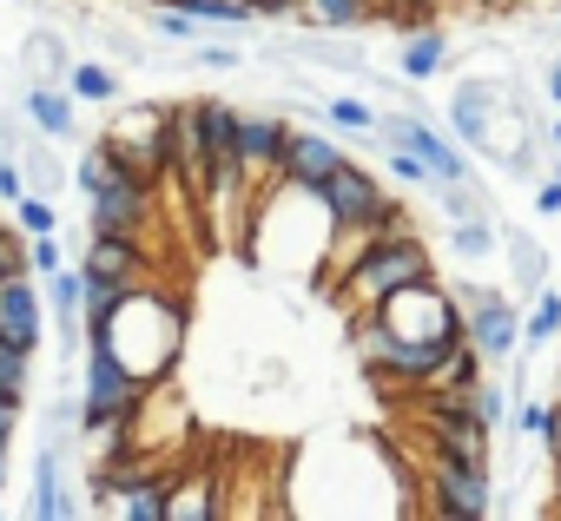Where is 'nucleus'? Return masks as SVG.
<instances>
[{"label":"nucleus","instance_id":"1","mask_svg":"<svg viewBox=\"0 0 561 521\" xmlns=\"http://www.w3.org/2000/svg\"><path fill=\"white\" fill-rule=\"evenodd\" d=\"M430 278H436V265H430V238L423 231L416 238H377L331 298H337V311L357 317V311H377L383 298H397L410 285H430Z\"/></svg>","mask_w":561,"mask_h":521},{"label":"nucleus","instance_id":"2","mask_svg":"<svg viewBox=\"0 0 561 521\" xmlns=\"http://www.w3.org/2000/svg\"><path fill=\"white\" fill-rule=\"evenodd\" d=\"M449 291H456V304H462V317H469V344H476L489 363L522 357V311H515L502 291H489V285H462V278H449Z\"/></svg>","mask_w":561,"mask_h":521},{"label":"nucleus","instance_id":"3","mask_svg":"<svg viewBox=\"0 0 561 521\" xmlns=\"http://www.w3.org/2000/svg\"><path fill=\"white\" fill-rule=\"evenodd\" d=\"M377 139L383 146H403V152H416L430 172H436V185H456V178H469V152L456 146V139H443L423 113H377Z\"/></svg>","mask_w":561,"mask_h":521},{"label":"nucleus","instance_id":"4","mask_svg":"<svg viewBox=\"0 0 561 521\" xmlns=\"http://www.w3.org/2000/svg\"><path fill=\"white\" fill-rule=\"evenodd\" d=\"M430 514H443V521H489V514H495V482H489V468L430 455Z\"/></svg>","mask_w":561,"mask_h":521},{"label":"nucleus","instance_id":"5","mask_svg":"<svg viewBox=\"0 0 561 521\" xmlns=\"http://www.w3.org/2000/svg\"><path fill=\"white\" fill-rule=\"evenodd\" d=\"M318 205H324V218L331 224H377L383 211H390V192H383V178L370 172V165H337L324 185H318Z\"/></svg>","mask_w":561,"mask_h":521},{"label":"nucleus","instance_id":"6","mask_svg":"<svg viewBox=\"0 0 561 521\" xmlns=\"http://www.w3.org/2000/svg\"><path fill=\"white\" fill-rule=\"evenodd\" d=\"M87 205H93V231H113V238H139L146 244V231H152V185H139V178H126L113 165V178Z\"/></svg>","mask_w":561,"mask_h":521},{"label":"nucleus","instance_id":"7","mask_svg":"<svg viewBox=\"0 0 561 521\" xmlns=\"http://www.w3.org/2000/svg\"><path fill=\"white\" fill-rule=\"evenodd\" d=\"M285 139H291V119L285 113H238V159H244V178L251 192L277 185V159H285Z\"/></svg>","mask_w":561,"mask_h":521},{"label":"nucleus","instance_id":"8","mask_svg":"<svg viewBox=\"0 0 561 521\" xmlns=\"http://www.w3.org/2000/svg\"><path fill=\"white\" fill-rule=\"evenodd\" d=\"M337 165H344V146H337L331 132H318V126H291L285 159H277V178H285V185H305V192H318Z\"/></svg>","mask_w":561,"mask_h":521},{"label":"nucleus","instance_id":"9","mask_svg":"<svg viewBox=\"0 0 561 521\" xmlns=\"http://www.w3.org/2000/svg\"><path fill=\"white\" fill-rule=\"evenodd\" d=\"M80 278L87 285H146V244L139 238L93 231L87 251H80Z\"/></svg>","mask_w":561,"mask_h":521},{"label":"nucleus","instance_id":"10","mask_svg":"<svg viewBox=\"0 0 561 521\" xmlns=\"http://www.w3.org/2000/svg\"><path fill=\"white\" fill-rule=\"evenodd\" d=\"M0 337H8V344H21L27 357L47 344V311H41L34 271H21V278H8V285H0Z\"/></svg>","mask_w":561,"mask_h":521},{"label":"nucleus","instance_id":"11","mask_svg":"<svg viewBox=\"0 0 561 521\" xmlns=\"http://www.w3.org/2000/svg\"><path fill=\"white\" fill-rule=\"evenodd\" d=\"M34 514H41V521L80 514V501H73V488H67V442H54V436H47V449L34 455Z\"/></svg>","mask_w":561,"mask_h":521},{"label":"nucleus","instance_id":"12","mask_svg":"<svg viewBox=\"0 0 561 521\" xmlns=\"http://www.w3.org/2000/svg\"><path fill=\"white\" fill-rule=\"evenodd\" d=\"M21 106H27V119H34L41 139H73V132H80V100H73L67 86L34 80V86L21 93Z\"/></svg>","mask_w":561,"mask_h":521},{"label":"nucleus","instance_id":"13","mask_svg":"<svg viewBox=\"0 0 561 521\" xmlns=\"http://www.w3.org/2000/svg\"><path fill=\"white\" fill-rule=\"evenodd\" d=\"M80 291H87V278H80V265H73V271L60 265V271H54V291H47V298H54V337H60V350H80V344H87V317H80Z\"/></svg>","mask_w":561,"mask_h":521},{"label":"nucleus","instance_id":"14","mask_svg":"<svg viewBox=\"0 0 561 521\" xmlns=\"http://www.w3.org/2000/svg\"><path fill=\"white\" fill-rule=\"evenodd\" d=\"M298 21L311 34H364L377 21L370 0H298Z\"/></svg>","mask_w":561,"mask_h":521},{"label":"nucleus","instance_id":"15","mask_svg":"<svg viewBox=\"0 0 561 521\" xmlns=\"http://www.w3.org/2000/svg\"><path fill=\"white\" fill-rule=\"evenodd\" d=\"M443 67H449V34L430 21V27H416V34L403 40V80H410V86H430Z\"/></svg>","mask_w":561,"mask_h":521},{"label":"nucleus","instance_id":"16","mask_svg":"<svg viewBox=\"0 0 561 521\" xmlns=\"http://www.w3.org/2000/svg\"><path fill=\"white\" fill-rule=\"evenodd\" d=\"M67 93H73L80 106H119V100H126V80H119L106 60H73Z\"/></svg>","mask_w":561,"mask_h":521},{"label":"nucleus","instance_id":"17","mask_svg":"<svg viewBox=\"0 0 561 521\" xmlns=\"http://www.w3.org/2000/svg\"><path fill=\"white\" fill-rule=\"evenodd\" d=\"M21 54H27V73H34V80H47V86H67V73H73V54H67V40H60L54 27H34Z\"/></svg>","mask_w":561,"mask_h":521},{"label":"nucleus","instance_id":"18","mask_svg":"<svg viewBox=\"0 0 561 521\" xmlns=\"http://www.w3.org/2000/svg\"><path fill=\"white\" fill-rule=\"evenodd\" d=\"M502 251H508V265H515V285L535 298V291H548V251L528 238V231H508L502 224Z\"/></svg>","mask_w":561,"mask_h":521},{"label":"nucleus","instance_id":"19","mask_svg":"<svg viewBox=\"0 0 561 521\" xmlns=\"http://www.w3.org/2000/svg\"><path fill=\"white\" fill-rule=\"evenodd\" d=\"M449 251H456V257H469V265H476V257L502 251V224H495L489 211H476V218H456V224H449Z\"/></svg>","mask_w":561,"mask_h":521},{"label":"nucleus","instance_id":"20","mask_svg":"<svg viewBox=\"0 0 561 521\" xmlns=\"http://www.w3.org/2000/svg\"><path fill=\"white\" fill-rule=\"evenodd\" d=\"M561 337V298L554 291H535V311L522 317V350L535 357V350H548Z\"/></svg>","mask_w":561,"mask_h":521},{"label":"nucleus","instance_id":"21","mask_svg":"<svg viewBox=\"0 0 561 521\" xmlns=\"http://www.w3.org/2000/svg\"><path fill=\"white\" fill-rule=\"evenodd\" d=\"M324 119H331L337 132H351V139H377V106H370V100L331 93V100H324Z\"/></svg>","mask_w":561,"mask_h":521},{"label":"nucleus","instance_id":"22","mask_svg":"<svg viewBox=\"0 0 561 521\" xmlns=\"http://www.w3.org/2000/svg\"><path fill=\"white\" fill-rule=\"evenodd\" d=\"M8 211H14V231H21V238L60 231V211H54V198H41V192H21V198H14Z\"/></svg>","mask_w":561,"mask_h":521},{"label":"nucleus","instance_id":"23","mask_svg":"<svg viewBox=\"0 0 561 521\" xmlns=\"http://www.w3.org/2000/svg\"><path fill=\"white\" fill-rule=\"evenodd\" d=\"M383 172L403 185V192H436V172L416 159V152H403V146H390V159H383Z\"/></svg>","mask_w":561,"mask_h":521},{"label":"nucleus","instance_id":"24","mask_svg":"<svg viewBox=\"0 0 561 521\" xmlns=\"http://www.w3.org/2000/svg\"><path fill=\"white\" fill-rule=\"evenodd\" d=\"M152 34H159V40H172V47H192V40H205V27H198L185 8H152Z\"/></svg>","mask_w":561,"mask_h":521},{"label":"nucleus","instance_id":"25","mask_svg":"<svg viewBox=\"0 0 561 521\" xmlns=\"http://www.w3.org/2000/svg\"><path fill=\"white\" fill-rule=\"evenodd\" d=\"M27 265H34V278H54L67 257H60V231H41L34 244H27Z\"/></svg>","mask_w":561,"mask_h":521},{"label":"nucleus","instance_id":"26","mask_svg":"<svg viewBox=\"0 0 561 521\" xmlns=\"http://www.w3.org/2000/svg\"><path fill=\"white\" fill-rule=\"evenodd\" d=\"M21 271H34V265H27V244L14 238V224H0V285L21 278Z\"/></svg>","mask_w":561,"mask_h":521},{"label":"nucleus","instance_id":"27","mask_svg":"<svg viewBox=\"0 0 561 521\" xmlns=\"http://www.w3.org/2000/svg\"><path fill=\"white\" fill-rule=\"evenodd\" d=\"M192 54H198V67H205V73H231V67L244 60L238 47H225V40H211V34H205V40H192Z\"/></svg>","mask_w":561,"mask_h":521},{"label":"nucleus","instance_id":"28","mask_svg":"<svg viewBox=\"0 0 561 521\" xmlns=\"http://www.w3.org/2000/svg\"><path fill=\"white\" fill-rule=\"evenodd\" d=\"M27 192V172H21V152H8L0 146V205H14Z\"/></svg>","mask_w":561,"mask_h":521},{"label":"nucleus","instance_id":"29","mask_svg":"<svg viewBox=\"0 0 561 521\" xmlns=\"http://www.w3.org/2000/svg\"><path fill=\"white\" fill-rule=\"evenodd\" d=\"M548 409H554V403H541V396H522V403H515V429L541 442V429H548Z\"/></svg>","mask_w":561,"mask_h":521},{"label":"nucleus","instance_id":"30","mask_svg":"<svg viewBox=\"0 0 561 521\" xmlns=\"http://www.w3.org/2000/svg\"><path fill=\"white\" fill-rule=\"evenodd\" d=\"M476 409H482V422H489V429H502V416H508V390H495V383L482 377V390H476Z\"/></svg>","mask_w":561,"mask_h":521},{"label":"nucleus","instance_id":"31","mask_svg":"<svg viewBox=\"0 0 561 521\" xmlns=\"http://www.w3.org/2000/svg\"><path fill=\"white\" fill-rule=\"evenodd\" d=\"M535 211H541V218H561V178H541V185H535Z\"/></svg>","mask_w":561,"mask_h":521},{"label":"nucleus","instance_id":"32","mask_svg":"<svg viewBox=\"0 0 561 521\" xmlns=\"http://www.w3.org/2000/svg\"><path fill=\"white\" fill-rule=\"evenodd\" d=\"M251 8H257V21H291L298 0H251Z\"/></svg>","mask_w":561,"mask_h":521},{"label":"nucleus","instance_id":"33","mask_svg":"<svg viewBox=\"0 0 561 521\" xmlns=\"http://www.w3.org/2000/svg\"><path fill=\"white\" fill-rule=\"evenodd\" d=\"M106 54H119V60H139V40H126V34H106Z\"/></svg>","mask_w":561,"mask_h":521},{"label":"nucleus","instance_id":"34","mask_svg":"<svg viewBox=\"0 0 561 521\" xmlns=\"http://www.w3.org/2000/svg\"><path fill=\"white\" fill-rule=\"evenodd\" d=\"M462 8H476V14H502V8H515V0H462Z\"/></svg>","mask_w":561,"mask_h":521},{"label":"nucleus","instance_id":"35","mask_svg":"<svg viewBox=\"0 0 561 521\" xmlns=\"http://www.w3.org/2000/svg\"><path fill=\"white\" fill-rule=\"evenodd\" d=\"M541 86H548V100H554V106H561V60H554V67H548V80H541Z\"/></svg>","mask_w":561,"mask_h":521},{"label":"nucleus","instance_id":"36","mask_svg":"<svg viewBox=\"0 0 561 521\" xmlns=\"http://www.w3.org/2000/svg\"><path fill=\"white\" fill-rule=\"evenodd\" d=\"M541 132H548V146H554V152H561V119H554V126H541Z\"/></svg>","mask_w":561,"mask_h":521},{"label":"nucleus","instance_id":"37","mask_svg":"<svg viewBox=\"0 0 561 521\" xmlns=\"http://www.w3.org/2000/svg\"><path fill=\"white\" fill-rule=\"evenodd\" d=\"M416 8H423V14H443V8H449V0H416Z\"/></svg>","mask_w":561,"mask_h":521},{"label":"nucleus","instance_id":"38","mask_svg":"<svg viewBox=\"0 0 561 521\" xmlns=\"http://www.w3.org/2000/svg\"><path fill=\"white\" fill-rule=\"evenodd\" d=\"M548 462H554V495H561V455H548Z\"/></svg>","mask_w":561,"mask_h":521},{"label":"nucleus","instance_id":"39","mask_svg":"<svg viewBox=\"0 0 561 521\" xmlns=\"http://www.w3.org/2000/svg\"><path fill=\"white\" fill-rule=\"evenodd\" d=\"M554 178H561V159H554Z\"/></svg>","mask_w":561,"mask_h":521},{"label":"nucleus","instance_id":"40","mask_svg":"<svg viewBox=\"0 0 561 521\" xmlns=\"http://www.w3.org/2000/svg\"><path fill=\"white\" fill-rule=\"evenodd\" d=\"M139 8H152V0H139Z\"/></svg>","mask_w":561,"mask_h":521}]
</instances>
